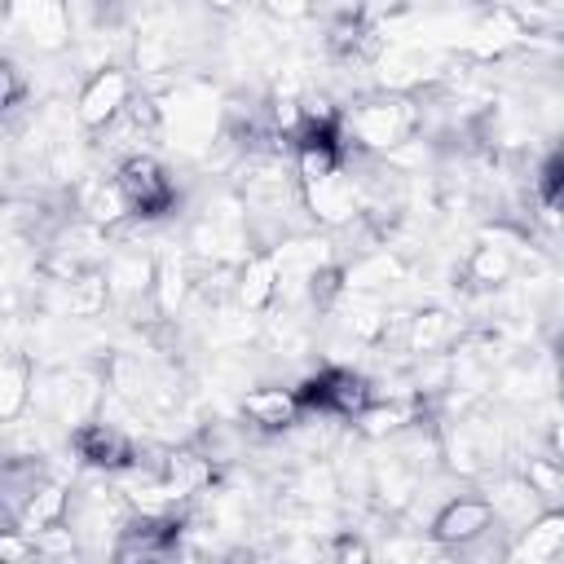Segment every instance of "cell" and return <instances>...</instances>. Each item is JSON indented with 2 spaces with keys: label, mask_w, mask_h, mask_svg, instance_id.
<instances>
[{
  "label": "cell",
  "mask_w": 564,
  "mask_h": 564,
  "mask_svg": "<svg viewBox=\"0 0 564 564\" xmlns=\"http://www.w3.org/2000/svg\"><path fill=\"white\" fill-rule=\"evenodd\" d=\"M419 128H423V106L401 93L357 101L352 110L339 115V137L352 141L357 150H397L414 141Z\"/></svg>",
  "instance_id": "6da1fadb"
},
{
  "label": "cell",
  "mask_w": 564,
  "mask_h": 564,
  "mask_svg": "<svg viewBox=\"0 0 564 564\" xmlns=\"http://www.w3.org/2000/svg\"><path fill=\"white\" fill-rule=\"evenodd\" d=\"M185 533L181 511H132L110 546V564H176V546Z\"/></svg>",
  "instance_id": "7a4b0ae2"
},
{
  "label": "cell",
  "mask_w": 564,
  "mask_h": 564,
  "mask_svg": "<svg viewBox=\"0 0 564 564\" xmlns=\"http://www.w3.org/2000/svg\"><path fill=\"white\" fill-rule=\"evenodd\" d=\"M291 392H295L300 410L317 414V419H357L375 401V383L352 366H326Z\"/></svg>",
  "instance_id": "3957f363"
},
{
  "label": "cell",
  "mask_w": 564,
  "mask_h": 564,
  "mask_svg": "<svg viewBox=\"0 0 564 564\" xmlns=\"http://www.w3.org/2000/svg\"><path fill=\"white\" fill-rule=\"evenodd\" d=\"M110 181H115L128 216L159 220V216H167L176 207V185H172L167 167L154 154H123Z\"/></svg>",
  "instance_id": "277c9868"
},
{
  "label": "cell",
  "mask_w": 564,
  "mask_h": 564,
  "mask_svg": "<svg viewBox=\"0 0 564 564\" xmlns=\"http://www.w3.org/2000/svg\"><path fill=\"white\" fill-rule=\"evenodd\" d=\"M132 93H137V88H132V75H128L123 66H97V70L84 79L79 97H75V119H79V128L106 132V128L128 110Z\"/></svg>",
  "instance_id": "5b68a950"
},
{
  "label": "cell",
  "mask_w": 564,
  "mask_h": 564,
  "mask_svg": "<svg viewBox=\"0 0 564 564\" xmlns=\"http://www.w3.org/2000/svg\"><path fill=\"white\" fill-rule=\"evenodd\" d=\"M70 449L97 471H132L141 445L128 427H119L110 419H88V423L70 427Z\"/></svg>",
  "instance_id": "8992f818"
},
{
  "label": "cell",
  "mask_w": 564,
  "mask_h": 564,
  "mask_svg": "<svg viewBox=\"0 0 564 564\" xmlns=\"http://www.w3.org/2000/svg\"><path fill=\"white\" fill-rule=\"evenodd\" d=\"M498 511H494V498H471V494H458L449 498L436 516H432V538L449 551H463V546H476L489 529H494Z\"/></svg>",
  "instance_id": "52a82bcc"
},
{
  "label": "cell",
  "mask_w": 564,
  "mask_h": 564,
  "mask_svg": "<svg viewBox=\"0 0 564 564\" xmlns=\"http://www.w3.org/2000/svg\"><path fill=\"white\" fill-rule=\"evenodd\" d=\"M300 203L304 212L317 220V225H348L361 216V198H357V185L348 181V172H330V176H317V181H304L300 185Z\"/></svg>",
  "instance_id": "ba28073f"
},
{
  "label": "cell",
  "mask_w": 564,
  "mask_h": 564,
  "mask_svg": "<svg viewBox=\"0 0 564 564\" xmlns=\"http://www.w3.org/2000/svg\"><path fill=\"white\" fill-rule=\"evenodd\" d=\"M101 401H106L101 379H93V375H70V370L48 375L44 405H48V414H57L62 423H70V427L88 423V419L101 410Z\"/></svg>",
  "instance_id": "9c48e42d"
},
{
  "label": "cell",
  "mask_w": 564,
  "mask_h": 564,
  "mask_svg": "<svg viewBox=\"0 0 564 564\" xmlns=\"http://www.w3.org/2000/svg\"><path fill=\"white\" fill-rule=\"evenodd\" d=\"M234 295L247 313H269L282 300V278H278V251H256L234 269Z\"/></svg>",
  "instance_id": "30bf717a"
},
{
  "label": "cell",
  "mask_w": 564,
  "mask_h": 564,
  "mask_svg": "<svg viewBox=\"0 0 564 564\" xmlns=\"http://www.w3.org/2000/svg\"><path fill=\"white\" fill-rule=\"evenodd\" d=\"M463 339V322L445 308H423V313H410L405 317V339L401 348L414 352V357H449Z\"/></svg>",
  "instance_id": "8fae6325"
},
{
  "label": "cell",
  "mask_w": 564,
  "mask_h": 564,
  "mask_svg": "<svg viewBox=\"0 0 564 564\" xmlns=\"http://www.w3.org/2000/svg\"><path fill=\"white\" fill-rule=\"evenodd\" d=\"M242 419L251 427H260V432H286V427H295L304 419V410H300V401H295L291 388L264 383V388H251L242 397Z\"/></svg>",
  "instance_id": "7c38bea8"
},
{
  "label": "cell",
  "mask_w": 564,
  "mask_h": 564,
  "mask_svg": "<svg viewBox=\"0 0 564 564\" xmlns=\"http://www.w3.org/2000/svg\"><path fill=\"white\" fill-rule=\"evenodd\" d=\"M401 278H405L401 256L388 251V247H375L361 260L344 264V295H375V291H383V286H392Z\"/></svg>",
  "instance_id": "4fadbf2b"
},
{
  "label": "cell",
  "mask_w": 564,
  "mask_h": 564,
  "mask_svg": "<svg viewBox=\"0 0 564 564\" xmlns=\"http://www.w3.org/2000/svg\"><path fill=\"white\" fill-rule=\"evenodd\" d=\"M66 516H70V485H62V480H44L26 502H22V511H18V529L22 533H40V529H57V524H66Z\"/></svg>",
  "instance_id": "5bb4252c"
},
{
  "label": "cell",
  "mask_w": 564,
  "mask_h": 564,
  "mask_svg": "<svg viewBox=\"0 0 564 564\" xmlns=\"http://www.w3.org/2000/svg\"><path fill=\"white\" fill-rule=\"evenodd\" d=\"M9 18H13V26H18L31 44H40V48H62L66 35H70V13H66L62 4H22V9H13Z\"/></svg>",
  "instance_id": "9a60e30c"
},
{
  "label": "cell",
  "mask_w": 564,
  "mask_h": 564,
  "mask_svg": "<svg viewBox=\"0 0 564 564\" xmlns=\"http://www.w3.org/2000/svg\"><path fill=\"white\" fill-rule=\"evenodd\" d=\"M511 273H516V256L502 242H476L467 264H463L467 286H502Z\"/></svg>",
  "instance_id": "2e32d148"
},
{
  "label": "cell",
  "mask_w": 564,
  "mask_h": 564,
  "mask_svg": "<svg viewBox=\"0 0 564 564\" xmlns=\"http://www.w3.org/2000/svg\"><path fill=\"white\" fill-rule=\"evenodd\" d=\"M560 542H564L560 516H555V511H542V516L524 529V538H520V546L511 551V560H520V564H555Z\"/></svg>",
  "instance_id": "e0dca14e"
},
{
  "label": "cell",
  "mask_w": 564,
  "mask_h": 564,
  "mask_svg": "<svg viewBox=\"0 0 564 564\" xmlns=\"http://www.w3.org/2000/svg\"><path fill=\"white\" fill-rule=\"evenodd\" d=\"M31 388H35V366H31V357H9V361H0V423H13V419L31 405Z\"/></svg>",
  "instance_id": "ac0fdd59"
},
{
  "label": "cell",
  "mask_w": 564,
  "mask_h": 564,
  "mask_svg": "<svg viewBox=\"0 0 564 564\" xmlns=\"http://www.w3.org/2000/svg\"><path fill=\"white\" fill-rule=\"evenodd\" d=\"M66 291H62V308L70 313V317H97L106 304H110V286H106V278L93 269V273H79L75 282H62Z\"/></svg>",
  "instance_id": "d6986e66"
},
{
  "label": "cell",
  "mask_w": 564,
  "mask_h": 564,
  "mask_svg": "<svg viewBox=\"0 0 564 564\" xmlns=\"http://www.w3.org/2000/svg\"><path fill=\"white\" fill-rule=\"evenodd\" d=\"M560 458H529L524 463V489L533 494V498H546V502H555V494H560Z\"/></svg>",
  "instance_id": "ffe728a7"
},
{
  "label": "cell",
  "mask_w": 564,
  "mask_h": 564,
  "mask_svg": "<svg viewBox=\"0 0 564 564\" xmlns=\"http://www.w3.org/2000/svg\"><path fill=\"white\" fill-rule=\"evenodd\" d=\"M560 154L551 150L546 159H542V167H538V176H529V189L538 194V203H542V212L546 216H555V207H560Z\"/></svg>",
  "instance_id": "44dd1931"
},
{
  "label": "cell",
  "mask_w": 564,
  "mask_h": 564,
  "mask_svg": "<svg viewBox=\"0 0 564 564\" xmlns=\"http://www.w3.org/2000/svg\"><path fill=\"white\" fill-rule=\"evenodd\" d=\"M22 101H26V75L18 70L13 57H0V115L22 106Z\"/></svg>",
  "instance_id": "7402d4cb"
},
{
  "label": "cell",
  "mask_w": 564,
  "mask_h": 564,
  "mask_svg": "<svg viewBox=\"0 0 564 564\" xmlns=\"http://www.w3.org/2000/svg\"><path fill=\"white\" fill-rule=\"evenodd\" d=\"M0 564H31V533H22L18 524L0 529Z\"/></svg>",
  "instance_id": "603a6c76"
},
{
  "label": "cell",
  "mask_w": 564,
  "mask_h": 564,
  "mask_svg": "<svg viewBox=\"0 0 564 564\" xmlns=\"http://www.w3.org/2000/svg\"><path fill=\"white\" fill-rule=\"evenodd\" d=\"M0 207H4V198H0Z\"/></svg>",
  "instance_id": "cb8c5ba5"
}]
</instances>
